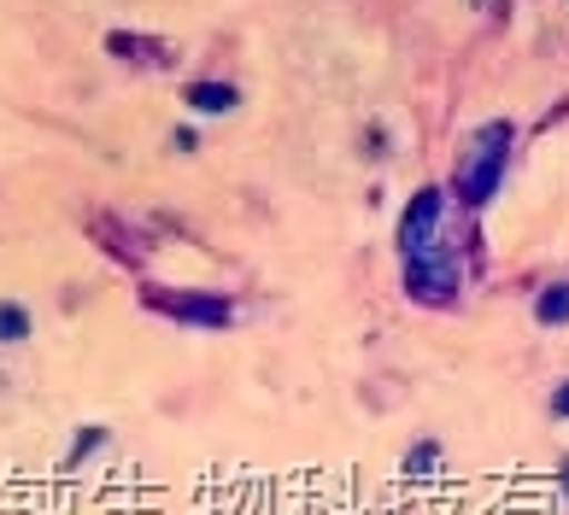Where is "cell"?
<instances>
[{
    "mask_svg": "<svg viewBox=\"0 0 569 515\" xmlns=\"http://www.w3.org/2000/svg\"><path fill=\"white\" fill-rule=\"evenodd\" d=\"M511 153H517V123H511V118H488V123H476L470 135H463V153H458V164H452L447 193H452L463 211H470V218L505 188Z\"/></svg>",
    "mask_w": 569,
    "mask_h": 515,
    "instance_id": "6da1fadb",
    "label": "cell"
},
{
    "mask_svg": "<svg viewBox=\"0 0 569 515\" xmlns=\"http://www.w3.org/2000/svg\"><path fill=\"white\" fill-rule=\"evenodd\" d=\"M141 311L171 316L177 329H229L236 322V299L229 293H206V287H153L141 282Z\"/></svg>",
    "mask_w": 569,
    "mask_h": 515,
    "instance_id": "7a4b0ae2",
    "label": "cell"
},
{
    "mask_svg": "<svg viewBox=\"0 0 569 515\" xmlns=\"http://www.w3.org/2000/svg\"><path fill=\"white\" fill-rule=\"evenodd\" d=\"M406 299L411 305H423V311H447V305H458V293H463V258H458V246H429L423 258H406Z\"/></svg>",
    "mask_w": 569,
    "mask_h": 515,
    "instance_id": "3957f363",
    "label": "cell"
},
{
    "mask_svg": "<svg viewBox=\"0 0 569 515\" xmlns=\"http://www.w3.org/2000/svg\"><path fill=\"white\" fill-rule=\"evenodd\" d=\"M447 200H452V193L440 188V182L417 188L411 200H406V211H399V229H393L399 264H406V258H423L429 246H440V223H447Z\"/></svg>",
    "mask_w": 569,
    "mask_h": 515,
    "instance_id": "277c9868",
    "label": "cell"
},
{
    "mask_svg": "<svg viewBox=\"0 0 569 515\" xmlns=\"http://www.w3.org/2000/svg\"><path fill=\"white\" fill-rule=\"evenodd\" d=\"M107 53L118 64H147V71H164V64H177V41L171 36H141V30H107Z\"/></svg>",
    "mask_w": 569,
    "mask_h": 515,
    "instance_id": "5b68a950",
    "label": "cell"
},
{
    "mask_svg": "<svg viewBox=\"0 0 569 515\" xmlns=\"http://www.w3.org/2000/svg\"><path fill=\"white\" fill-rule=\"evenodd\" d=\"M89 241H94V246H107L118 264H141V258L153 252V234L130 229L123 218H112V211H94V218H89Z\"/></svg>",
    "mask_w": 569,
    "mask_h": 515,
    "instance_id": "8992f818",
    "label": "cell"
},
{
    "mask_svg": "<svg viewBox=\"0 0 569 515\" xmlns=\"http://www.w3.org/2000/svg\"><path fill=\"white\" fill-rule=\"evenodd\" d=\"M182 105H188V112H206V118H229V112H241V82L194 77V82L182 89Z\"/></svg>",
    "mask_w": 569,
    "mask_h": 515,
    "instance_id": "52a82bcc",
    "label": "cell"
},
{
    "mask_svg": "<svg viewBox=\"0 0 569 515\" xmlns=\"http://www.w3.org/2000/svg\"><path fill=\"white\" fill-rule=\"evenodd\" d=\"M535 322L540 329H569V275L563 282H546L535 293Z\"/></svg>",
    "mask_w": 569,
    "mask_h": 515,
    "instance_id": "ba28073f",
    "label": "cell"
},
{
    "mask_svg": "<svg viewBox=\"0 0 569 515\" xmlns=\"http://www.w3.org/2000/svg\"><path fill=\"white\" fill-rule=\"evenodd\" d=\"M107 445H112V427H107V422H82L77 440H71V451H66V468H82L94 451H107Z\"/></svg>",
    "mask_w": 569,
    "mask_h": 515,
    "instance_id": "9c48e42d",
    "label": "cell"
},
{
    "mask_svg": "<svg viewBox=\"0 0 569 515\" xmlns=\"http://www.w3.org/2000/svg\"><path fill=\"white\" fill-rule=\"evenodd\" d=\"M30 329H36L30 305H18V299H0V346H24Z\"/></svg>",
    "mask_w": 569,
    "mask_h": 515,
    "instance_id": "30bf717a",
    "label": "cell"
},
{
    "mask_svg": "<svg viewBox=\"0 0 569 515\" xmlns=\"http://www.w3.org/2000/svg\"><path fill=\"white\" fill-rule=\"evenodd\" d=\"M399 468H406V475H435L440 468V440H411L406 457H399Z\"/></svg>",
    "mask_w": 569,
    "mask_h": 515,
    "instance_id": "8fae6325",
    "label": "cell"
},
{
    "mask_svg": "<svg viewBox=\"0 0 569 515\" xmlns=\"http://www.w3.org/2000/svg\"><path fill=\"white\" fill-rule=\"evenodd\" d=\"M388 129L382 123H365V135H358V153H365V159H388Z\"/></svg>",
    "mask_w": 569,
    "mask_h": 515,
    "instance_id": "7c38bea8",
    "label": "cell"
},
{
    "mask_svg": "<svg viewBox=\"0 0 569 515\" xmlns=\"http://www.w3.org/2000/svg\"><path fill=\"white\" fill-rule=\"evenodd\" d=\"M171 153H200V129L194 123H177L171 129Z\"/></svg>",
    "mask_w": 569,
    "mask_h": 515,
    "instance_id": "4fadbf2b",
    "label": "cell"
},
{
    "mask_svg": "<svg viewBox=\"0 0 569 515\" xmlns=\"http://www.w3.org/2000/svg\"><path fill=\"white\" fill-rule=\"evenodd\" d=\"M552 416H558V422H569V381L552 393Z\"/></svg>",
    "mask_w": 569,
    "mask_h": 515,
    "instance_id": "5bb4252c",
    "label": "cell"
}]
</instances>
